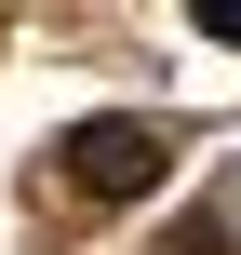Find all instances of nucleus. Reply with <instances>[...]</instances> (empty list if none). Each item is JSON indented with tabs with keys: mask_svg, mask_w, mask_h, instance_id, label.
Listing matches in <instances>:
<instances>
[{
	"mask_svg": "<svg viewBox=\"0 0 241 255\" xmlns=\"http://www.w3.org/2000/svg\"><path fill=\"white\" fill-rule=\"evenodd\" d=\"M67 175H80L94 202H148V188L174 175V134H161V121H80V134H67Z\"/></svg>",
	"mask_w": 241,
	"mask_h": 255,
	"instance_id": "obj_1",
	"label": "nucleus"
}]
</instances>
